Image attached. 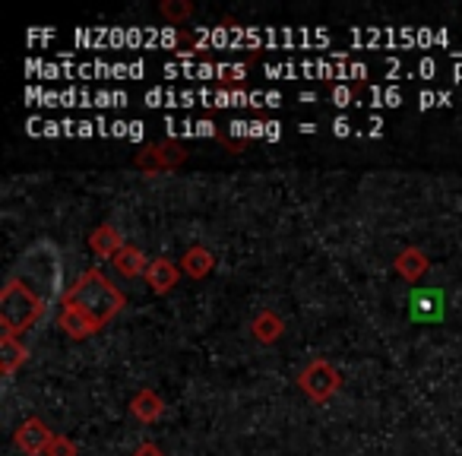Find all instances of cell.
Wrapping results in <instances>:
<instances>
[{"mask_svg": "<svg viewBox=\"0 0 462 456\" xmlns=\"http://www.w3.org/2000/svg\"><path fill=\"white\" fill-rule=\"evenodd\" d=\"M60 302L77 304L83 314H89L92 321H96L98 330L108 327V323L121 314L124 304H127L121 292L111 285V279L105 276L102 270H96V266H92V270H86L83 276H79L77 283L64 292V298H60Z\"/></svg>", "mask_w": 462, "mask_h": 456, "instance_id": "cell-1", "label": "cell"}, {"mask_svg": "<svg viewBox=\"0 0 462 456\" xmlns=\"http://www.w3.org/2000/svg\"><path fill=\"white\" fill-rule=\"evenodd\" d=\"M282 333H285V321L276 314V311L263 308V311H257V314H254L251 336L260 342V346H273V342L282 340Z\"/></svg>", "mask_w": 462, "mask_h": 456, "instance_id": "cell-11", "label": "cell"}, {"mask_svg": "<svg viewBox=\"0 0 462 456\" xmlns=\"http://www.w3.org/2000/svg\"><path fill=\"white\" fill-rule=\"evenodd\" d=\"M54 437H58V434H54V431L48 428L42 418L32 415L14 431V447L20 450V453H26V456H45Z\"/></svg>", "mask_w": 462, "mask_h": 456, "instance_id": "cell-5", "label": "cell"}, {"mask_svg": "<svg viewBox=\"0 0 462 456\" xmlns=\"http://www.w3.org/2000/svg\"><path fill=\"white\" fill-rule=\"evenodd\" d=\"M26 358L29 349L20 336L0 333V371H4V377H14L20 371V365H26Z\"/></svg>", "mask_w": 462, "mask_h": 456, "instance_id": "cell-12", "label": "cell"}, {"mask_svg": "<svg viewBox=\"0 0 462 456\" xmlns=\"http://www.w3.org/2000/svg\"><path fill=\"white\" fill-rule=\"evenodd\" d=\"M79 450H77V443L70 441L67 434H58L51 441V447H48V453L45 456H77Z\"/></svg>", "mask_w": 462, "mask_h": 456, "instance_id": "cell-17", "label": "cell"}, {"mask_svg": "<svg viewBox=\"0 0 462 456\" xmlns=\"http://www.w3.org/2000/svg\"><path fill=\"white\" fill-rule=\"evenodd\" d=\"M124 245H127V241L121 238V232H117L111 222L96 225V228L89 232V251L96 254V257H108L111 260Z\"/></svg>", "mask_w": 462, "mask_h": 456, "instance_id": "cell-13", "label": "cell"}, {"mask_svg": "<svg viewBox=\"0 0 462 456\" xmlns=\"http://www.w3.org/2000/svg\"><path fill=\"white\" fill-rule=\"evenodd\" d=\"M187 162V146L174 140H162V143H152V146L140 149L134 159V165L146 174H162V172H174Z\"/></svg>", "mask_w": 462, "mask_h": 456, "instance_id": "cell-4", "label": "cell"}, {"mask_svg": "<svg viewBox=\"0 0 462 456\" xmlns=\"http://www.w3.org/2000/svg\"><path fill=\"white\" fill-rule=\"evenodd\" d=\"M42 314H45V295L35 292L29 279H7V285L0 292V333L23 336L42 321Z\"/></svg>", "mask_w": 462, "mask_h": 456, "instance_id": "cell-2", "label": "cell"}, {"mask_svg": "<svg viewBox=\"0 0 462 456\" xmlns=\"http://www.w3.org/2000/svg\"><path fill=\"white\" fill-rule=\"evenodd\" d=\"M165 412H168V405H165V399H162V393L149 390V386H143V390H136L134 396H130V415H134L136 422L152 424V422H159Z\"/></svg>", "mask_w": 462, "mask_h": 456, "instance_id": "cell-8", "label": "cell"}, {"mask_svg": "<svg viewBox=\"0 0 462 456\" xmlns=\"http://www.w3.org/2000/svg\"><path fill=\"white\" fill-rule=\"evenodd\" d=\"M415 317L418 321H430L440 317V292H421L415 295Z\"/></svg>", "mask_w": 462, "mask_h": 456, "instance_id": "cell-16", "label": "cell"}, {"mask_svg": "<svg viewBox=\"0 0 462 456\" xmlns=\"http://www.w3.org/2000/svg\"><path fill=\"white\" fill-rule=\"evenodd\" d=\"M212 270H216V254L203 245L187 247L184 257H180V273H187L190 279H206Z\"/></svg>", "mask_w": 462, "mask_h": 456, "instance_id": "cell-14", "label": "cell"}, {"mask_svg": "<svg viewBox=\"0 0 462 456\" xmlns=\"http://www.w3.org/2000/svg\"><path fill=\"white\" fill-rule=\"evenodd\" d=\"M298 386H301L304 396L323 405L342 390V374H339V368L329 365L327 358H314L301 368V374H298Z\"/></svg>", "mask_w": 462, "mask_h": 456, "instance_id": "cell-3", "label": "cell"}, {"mask_svg": "<svg viewBox=\"0 0 462 456\" xmlns=\"http://www.w3.org/2000/svg\"><path fill=\"white\" fill-rule=\"evenodd\" d=\"M428 266H430L428 254L415 245L402 247V251L396 254V260H393V270H396V276L405 279V283H418V279L428 273Z\"/></svg>", "mask_w": 462, "mask_h": 456, "instance_id": "cell-9", "label": "cell"}, {"mask_svg": "<svg viewBox=\"0 0 462 456\" xmlns=\"http://www.w3.org/2000/svg\"><path fill=\"white\" fill-rule=\"evenodd\" d=\"M134 456H165V450H162L159 443L146 441V443H140V447L134 450Z\"/></svg>", "mask_w": 462, "mask_h": 456, "instance_id": "cell-18", "label": "cell"}, {"mask_svg": "<svg viewBox=\"0 0 462 456\" xmlns=\"http://www.w3.org/2000/svg\"><path fill=\"white\" fill-rule=\"evenodd\" d=\"M159 14L165 16L168 23L180 26V23H187L193 16V4H190V0H162Z\"/></svg>", "mask_w": 462, "mask_h": 456, "instance_id": "cell-15", "label": "cell"}, {"mask_svg": "<svg viewBox=\"0 0 462 456\" xmlns=\"http://www.w3.org/2000/svg\"><path fill=\"white\" fill-rule=\"evenodd\" d=\"M178 279H180V266L178 264H171L168 257H155L152 264H149L143 283L149 285V292H152V295H168V292L178 285Z\"/></svg>", "mask_w": 462, "mask_h": 456, "instance_id": "cell-7", "label": "cell"}, {"mask_svg": "<svg viewBox=\"0 0 462 456\" xmlns=\"http://www.w3.org/2000/svg\"><path fill=\"white\" fill-rule=\"evenodd\" d=\"M149 264H152V260H149L146 254H143V247H136V245H124L121 251L111 257V266H115V273H117V276H124V279L146 276Z\"/></svg>", "mask_w": 462, "mask_h": 456, "instance_id": "cell-10", "label": "cell"}, {"mask_svg": "<svg viewBox=\"0 0 462 456\" xmlns=\"http://www.w3.org/2000/svg\"><path fill=\"white\" fill-rule=\"evenodd\" d=\"M58 327L64 330V333L70 336V340H77V342H83V340H89V336L98 333L96 321H92L89 314H83V311H79L77 304H64V302H60Z\"/></svg>", "mask_w": 462, "mask_h": 456, "instance_id": "cell-6", "label": "cell"}]
</instances>
